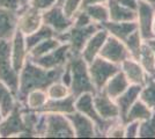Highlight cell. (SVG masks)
<instances>
[{
  "label": "cell",
  "mask_w": 155,
  "mask_h": 139,
  "mask_svg": "<svg viewBox=\"0 0 155 139\" xmlns=\"http://www.w3.org/2000/svg\"><path fill=\"white\" fill-rule=\"evenodd\" d=\"M61 71L63 67L56 70H46L28 58L26 64L19 72V89L16 94L18 100L22 102L27 94L34 89L45 91L52 82L59 80Z\"/></svg>",
  "instance_id": "cell-1"
},
{
  "label": "cell",
  "mask_w": 155,
  "mask_h": 139,
  "mask_svg": "<svg viewBox=\"0 0 155 139\" xmlns=\"http://www.w3.org/2000/svg\"><path fill=\"white\" fill-rule=\"evenodd\" d=\"M67 63L71 67L72 73V81L70 85L72 95L77 98L84 93L96 92L91 82L88 63L81 56H71Z\"/></svg>",
  "instance_id": "cell-2"
},
{
  "label": "cell",
  "mask_w": 155,
  "mask_h": 139,
  "mask_svg": "<svg viewBox=\"0 0 155 139\" xmlns=\"http://www.w3.org/2000/svg\"><path fill=\"white\" fill-rule=\"evenodd\" d=\"M102 26L97 23H91L88 26L78 27L72 25V27L65 33L58 35V40L61 43H66L70 46L71 56H80L87 41L91 38Z\"/></svg>",
  "instance_id": "cell-3"
},
{
  "label": "cell",
  "mask_w": 155,
  "mask_h": 139,
  "mask_svg": "<svg viewBox=\"0 0 155 139\" xmlns=\"http://www.w3.org/2000/svg\"><path fill=\"white\" fill-rule=\"evenodd\" d=\"M93 94L94 93H84V94L77 96L74 106H75V110L84 114L86 116H88L94 122L95 127H96V137L101 138V137H105L109 127L118 119H116V121H105V119L102 118L95 109L94 101H93Z\"/></svg>",
  "instance_id": "cell-4"
},
{
  "label": "cell",
  "mask_w": 155,
  "mask_h": 139,
  "mask_svg": "<svg viewBox=\"0 0 155 139\" xmlns=\"http://www.w3.org/2000/svg\"><path fill=\"white\" fill-rule=\"evenodd\" d=\"M0 81L5 82L15 94L19 89V73L11 58V40L0 41Z\"/></svg>",
  "instance_id": "cell-5"
},
{
  "label": "cell",
  "mask_w": 155,
  "mask_h": 139,
  "mask_svg": "<svg viewBox=\"0 0 155 139\" xmlns=\"http://www.w3.org/2000/svg\"><path fill=\"white\" fill-rule=\"evenodd\" d=\"M88 70L95 91L98 92L102 91L108 80L120 70V66L98 56L88 64Z\"/></svg>",
  "instance_id": "cell-6"
},
{
  "label": "cell",
  "mask_w": 155,
  "mask_h": 139,
  "mask_svg": "<svg viewBox=\"0 0 155 139\" xmlns=\"http://www.w3.org/2000/svg\"><path fill=\"white\" fill-rule=\"evenodd\" d=\"M43 138H75L68 117L63 114L45 113Z\"/></svg>",
  "instance_id": "cell-7"
},
{
  "label": "cell",
  "mask_w": 155,
  "mask_h": 139,
  "mask_svg": "<svg viewBox=\"0 0 155 139\" xmlns=\"http://www.w3.org/2000/svg\"><path fill=\"white\" fill-rule=\"evenodd\" d=\"M23 103L18 102L11 113L0 119V138H18L20 133L26 132L22 119Z\"/></svg>",
  "instance_id": "cell-8"
},
{
  "label": "cell",
  "mask_w": 155,
  "mask_h": 139,
  "mask_svg": "<svg viewBox=\"0 0 155 139\" xmlns=\"http://www.w3.org/2000/svg\"><path fill=\"white\" fill-rule=\"evenodd\" d=\"M42 19L43 23L50 27L57 36L68 30L73 25V19L68 18L64 13L61 6L57 4L50 7L49 9L42 12Z\"/></svg>",
  "instance_id": "cell-9"
},
{
  "label": "cell",
  "mask_w": 155,
  "mask_h": 139,
  "mask_svg": "<svg viewBox=\"0 0 155 139\" xmlns=\"http://www.w3.org/2000/svg\"><path fill=\"white\" fill-rule=\"evenodd\" d=\"M43 25L42 12L37 8L27 5L18 12V30L25 36L34 33Z\"/></svg>",
  "instance_id": "cell-10"
},
{
  "label": "cell",
  "mask_w": 155,
  "mask_h": 139,
  "mask_svg": "<svg viewBox=\"0 0 155 139\" xmlns=\"http://www.w3.org/2000/svg\"><path fill=\"white\" fill-rule=\"evenodd\" d=\"M71 57L70 52V46L66 43H61L58 48H56L54 50H52L51 52L46 53L42 57L30 59L36 63L39 66L44 67L46 70H56V68H61L64 67Z\"/></svg>",
  "instance_id": "cell-11"
},
{
  "label": "cell",
  "mask_w": 155,
  "mask_h": 139,
  "mask_svg": "<svg viewBox=\"0 0 155 139\" xmlns=\"http://www.w3.org/2000/svg\"><path fill=\"white\" fill-rule=\"evenodd\" d=\"M154 15L155 7L142 1V0H139L138 8H137L136 22L137 27H138V31L140 33V35L145 41L154 37V33H153Z\"/></svg>",
  "instance_id": "cell-12"
},
{
  "label": "cell",
  "mask_w": 155,
  "mask_h": 139,
  "mask_svg": "<svg viewBox=\"0 0 155 139\" xmlns=\"http://www.w3.org/2000/svg\"><path fill=\"white\" fill-rule=\"evenodd\" d=\"M100 57L120 66V64L124 60L130 58L131 56H130L129 50L126 49V45L124 44L123 41L109 35L107 41L104 42V45L101 52H100Z\"/></svg>",
  "instance_id": "cell-13"
},
{
  "label": "cell",
  "mask_w": 155,
  "mask_h": 139,
  "mask_svg": "<svg viewBox=\"0 0 155 139\" xmlns=\"http://www.w3.org/2000/svg\"><path fill=\"white\" fill-rule=\"evenodd\" d=\"M66 116L70 119L75 138H96L95 124L88 116L78 110Z\"/></svg>",
  "instance_id": "cell-14"
},
{
  "label": "cell",
  "mask_w": 155,
  "mask_h": 139,
  "mask_svg": "<svg viewBox=\"0 0 155 139\" xmlns=\"http://www.w3.org/2000/svg\"><path fill=\"white\" fill-rule=\"evenodd\" d=\"M93 101L98 115L105 121L119 119V109L116 101L108 96L103 91H98L93 94Z\"/></svg>",
  "instance_id": "cell-15"
},
{
  "label": "cell",
  "mask_w": 155,
  "mask_h": 139,
  "mask_svg": "<svg viewBox=\"0 0 155 139\" xmlns=\"http://www.w3.org/2000/svg\"><path fill=\"white\" fill-rule=\"evenodd\" d=\"M11 58L15 71L19 73L29 58V51L27 49L26 36L16 29L11 38Z\"/></svg>",
  "instance_id": "cell-16"
},
{
  "label": "cell",
  "mask_w": 155,
  "mask_h": 139,
  "mask_svg": "<svg viewBox=\"0 0 155 139\" xmlns=\"http://www.w3.org/2000/svg\"><path fill=\"white\" fill-rule=\"evenodd\" d=\"M108 36H109L108 31L104 29L103 27H101L96 33L87 41V43L84 44L80 56L89 64L91 61H93L96 57L100 56V52H101V50L104 45V42L107 41Z\"/></svg>",
  "instance_id": "cell-17"
},
{
  "label": "cell",
  "mask_w": 155,
  "mask_h": 139,
  "mask_svg": "<svg viewBox=\"0 0 155 139\" xmlns=\"http://www.w3.org/2000/svg\"><path fill=\"white\" fill-rule=\"evenodd\" d=\"M120 71L124 73L130 85H137V86H142L146 79H147V73L142 68L140 63L134 58H127L120 64Z\"/></svg>",
  "instance_id": "cell-18"
},
{
  "label": "cell",
  "mask_w": 155,
  "mask_h": 139,
  "mask_svg": "<svg viewBox=\"0 0 155 139\" xmlns=\"http://www.w3.org/2000/svg\"><path fill=\"white\" fill-rule=\"evenodd\" d=\"M18 29V12L0 6V41H9Z\"/></svg>",
  "instance_id": "cell-19"
},
{
  "label": "cell",
  "mask_w": 155,
  "mask_h": 139,
  "mask_svg": "<svg viewBox=\"0 0 155 139\" xmlns=\"http://www.w3.org/2000/svg\"><path fill=\"white\" fill-rule=\"evenodd\" d=\"M140 89H141V86L130 85L119 96H117L115 99L117 106H118V109H119V119L122 122H124V119L126 117V114L129 113L131 107L139 100Z\"/></svg>",
  "instance_id": "cell-20"
},
{
  "label": "cell",
  "mask_w": 155,
  "mask_h": 139,
  "mask_svg": "<svg viewBox=\"0 0 155 139\" xmlns=\"http://www.w3.org/2000/svg\"><path fill=\"white\" fill-rule=\"evenodd\" d=\"M75 98L73 95H68L63 99H48L46 103L42 108L41 113H52V114H68L75 111Z\"/></svg>",
  "instance_id": "cell-21"
},
{
  "label": "cell",
  "mask_w": 155,
  "mask_h": 139,
  "mask_svg": "<svg viewBox=\"0 0 155 139\" xmlns=\"http://www.w3.org/2000/svg\"><path fill=\"white\" fill-rule=\"evenodd\" d=\"M104 29L108 31L110 36H114L118 40L125 41L133 31L138 29L136 21H127V22H116V21H108L102 25Z\"/></svg>",
  "instance_id": "cell-22"
},
{
  "label": "cell",
  "mask_w": 155,
  "mask_h": 139,
  "mask_svg": "<svg viewBox=\"0 0 155 139\" xmlns=\"http://www.w3.org/2000/svg\"><path fill=\"white\" fill-rule=\"evenodd\" d=\"M107 6L109 9V21H116V22L136 21L137 11H132L124 7L117 0H108Z\"/></svg>",
  "instance_id": "cell-23"
},
{
  "label": "cell",
  "mask_w": 155,
  "mask_h": 139,
  "mask_svg": "<svg viewBox=\"0 0 155 139\" xmlns=\"http://www.w3.org/2000/svg\"><path fill=\"white\" fill-rule=\"evenodd\" d=\"M130 86V82L127 81L126 77L124 75V73L119 70L117 73H115L109 80L108 82L104 85L103 91L111 99H116L117 96H119L122 93Z\"/></svg>",
  "instance_id": "cell-24"
},
{
  "label": "cell",
  "mask_w": 155,
  "mask_h": 139,
  "mask_svg": "<svg viewBox=\"0 0 155 139\" xmlns=\"http://www.w3.org/2000/svg\"><path fill=\"white\" fill-rule=\"evenodd\" d=\"M19 102L16 94L7 86L5 82L0 81V113L6 116L16 107Z\"/></svg>",
  "instance_id": "cell-25"
},
{
  "label": "cell",
  "mask_w": 155,
  "mask_h": 139,
  "mask_svg": "<svg viewBox=\"0 0 155 139\" xmlns=\"http://www.w3.org/2000/svg\"><path fill=\"white\" fill-rule=\"evenodd\" d=\"M48 101V95L44 89H34L30 91L26 95V98L21 103H23L26 108L30 109V110H35L41 113L42 108Z\"/></svg>",
  "instance_id": "cell-26"
},
{
  "label": "cell",
  "mask_w": 155,
  "mask_h": 139,
  "mask_svg": "<svg viewBox=\"0 0 155 139\" xmlns=\"http://www.w3.org/2000/svg\"><path fill=\"white\" fill-rule=\"evenodd\" d=\"M86 13L88 14V16L91 18V20L94 23H97L100 26H102L103 23L109 21V9L107 4H96V5H89L84 8Z\"/></svg>",
  "instance_id": "cell-27"
},
{
  "label": "cell",
  "mask_w": 155,
  "mask_h": 139,
  "mask_svg": "<svg viewBox=\"0 0 155 139\" xmlns=\"http://www.w3.org/2000/svg\"><path fill=\"white\" fill-rule=\"evenodd\" d=\"M54 36H57L56 33L49 26H46V25L43 23L37 30H35L34 33L29 34V35L26 36V44L28 51L30 49H32L35 45H37L38 43L43 42L44 40H48L50 37H54Z\"/></svg>",
  "instance_id": "cell-28"
},
{
  "label": "cell",
  "mask_w": 155,
  "mask_h": 139,
  "mask_svg": "<svg viewBox=\"0 0 155 139\" xmlns=\"http://www.w3.org/2000/svg\"><path fill=\"white\" fill-rule=\"evenodd\" d=\"M139 99L152 109L155 110V75H148L146 82L141 86Z\"/></svg>",
  "instance_id": "cell-29"
},
{
  "label": "cell",
  "mask_w": 155,
  "mask_h": 139,
  "mask_svg": "<svg viewBox=\"0 0 155 139\" xmlns=\"http://www.w3.org/2000/svg\"><path fill=\"white\" fill-rule=\"evenodd\" d=\"M137 60L140 63L147 75H155V55L146 41L142 45L141 51Z\"/></svg>",
  "instance_id": "cell-30"
},
{
  "label": "cell",
  "mask_w": 155,
  "mask_h": 139,
  "mask_svg": "<svg viewBox=\"0 0 155 139\" xmlns=\"http://www.w3.org/2000/svg\"><path fill=\"white\" fill-rule=\"evenodd\" d=\"M152 113H153V110L149 109L148 107L146 106L141 100L139 99L133 106L131 107V109L129 110V113L126 114V117H125L123 123L131 122V121L142 122V121H145V119L149 118L150 115H152Z\"/></svg>",
  "instance_id": "cell-31"
},
{
  "label": "cell",
  "mask_w": 155,
  "mask_h": 139,
  "mask_svg": "<svg viewBox=\"0 0 155 139\" xmlns=\"http://www.w3.org/2000/svg\"><path fill=\"white\" fill-rule=\"evenodd\" d=\"M61 44V42L58 40L57 36L54 37H50L48 40H44L43 42L38 43L37 45H35L32 49L29 50V58L35 59V58H38L42 57L46 53L51 52L52 50H54L56 48H58Z\"/></svg>",
  "instance_id": "cell-32"
},
{
  "label": "cell",
  "mask_w": 155,
  "mask_h": 139,
  "mask_svg": "<svg viewBox=\"0 0 155 139\" xmlns=\"http://www.w3.org/2000/svg\"><path fill=\"white\" fill-rule=\"evenodd\" d=\"M143 43H145V40L142 38V36L138 31V29L136 31H133L126 40L124 41V44L126 45V49L129 50L131 58H134V59H138Z\"/></svg>",
  "instance_id": "cell-33"
},
{
  "label": "cell",
  "mask_w": 155,
  "mask_h": 139,
  "mask_svg": "<svg viewBox=\"0 0 155 139\" xmlns=\"http://www.w3.org/2000/svg\"><path fill=\"white\" fill-rule=\"evenodd\" d=\"M39 116H41V113L35 111V110H30V109L26 108L23 104L22 119H23V124L26 127V132L30 133L34 138H36V127H37Z\"/></svg>",
  "instance_id": "cell-34"
},
{
  "label": "cell",
  "mask_w": 155,
  "mask_h": 139,
  "mask_svg": "<svg viewBox=\"0 0 155 139\" xmlns=\"http://www.w3.org/2000/svg\"><path fill=\"white\" fill-rule=\"evenodd\" d=\"M48 99H63L68 95H71V89L70 87L63 84L60 80H57L52 82L50 86L45 89Z\"/></svg>",
  "instance_id": "cell-35"
},
{
  "label": "cell",
  "mask_w": 155,
  "mask_h": 139,
  "mask_svg": "<svg viewBox=\"0 0 155 139\" xmlns=\"http://www.w3.org/2000/svg\"><path fill=\"white\" fill-rule=\"evenodd\" d=\"M138 138H155V110L149 118L140 122Z\"/></svg>",
  "instance_id": "cell-36"
},
{
  "label": "cell",
  "mask_w": 155,
  "mask_h": 139,
  "mask_svg": "<svg viewBox=\"0 0 155 139\" xmlns=\"http://www.w3.org/2000/svg\"><path fill=\"white\" fill-rule=\"evenodd\" d=\"M81 7H82V0H65L64 4L61 5L64 13L71 19H73V16L81 9Z\"/></svg>",
  "instance_id": "cell-37"
},
{
  "label": "cell",
  "mask_w": 155,
  "mask_h": 139,
  "mask_svg": "<svg viewBox=\"0 0 155 139\" xmlns=\"http://www.w3.org/2000/svg\"><path fill=\"white\" fill-rule=\"evenodd\" d=\"M140 122L131 121L124 123V138H138Z\"/></svg>",
  "instance_id": "cell-38"
},
{
  "label": "cell",
  "mask_w": 155,
  "mask_h": 139,
  "mask_svg": "<svg viewBox=\"0 0 155 139\" xmlns=\"http://www.w3.org/2000/svg\"><path fill=\"white\" fill-rule=\"evenodd\" d=\"M108 138H124V123L118 119L109 127L108 132L105 134Z\"/></svg>",
  "instance_id": "cell-39"
},
{
  "label": "cell",
  "mask_w": 155,
  "mask_h": 139,
  "mask_svg": "<svg viewBox=\"0 0 155 139\" xmlns=\"http://www.w3.org/2000/svg\"><path fill=\"white\" fill-rule=\"evenodd\" d=\"M91 23H94L88 16V14L84 12V9H80L74 16H73V25L78 27H84L88 26Z\"/></svg>",
  "instance_id": "cell-40"
},
{
  "label": "cell",
  "mask_w": 155,
  "mask_h": 139,
  "mask_svg": "<svg viewBox=\"0 0 155 139\" xmlns=\"http://www.w3.org/2000/svg\"><path fill=\"white\" fill-rule=\"evenodd\" d=\"M57 4V0H30L29 5L35 8H37L41 12H44L46 9H49L50 7Z\"/></svg>",
  "instance_id": "cell-41"
},
{
  "label": "cell",
  "mask_w": 155,
  "mask_h": 139,
  "mask_svg": "<svg viewBox=\"0 0 155 139\" xmlns=\"http://www.w3.org/2000/svg\"><path fill=\"white\" fill-rule=\"evenodd\" d=\"M59 80H60L63 84H65L66 86L70 87V85H71L72 73H71V67H70V65H68V63L63 67V71H61V73H60V78H59Z\"/></svg>",
  "instance_id": "cell-42"
},
{
  "label": "cell",
  "mask_w": 155,
  "mask_h": 139,
  "mask_svg": "<svg viewBox=\"0 0 155 139\" xmlns=\"http://www.w3.org/2000/svg\"><path fill=\"white\" fill-rule=\"evenodd\" d=\"M0 6L19 12L21 8V2L20 0H0Z\"/></svg>",
  "instance_id": "cell-43"
},
{
  "label": "cell",
  "mask_w": 155,
  "mask_h": 139,
  "mask_svg": "<svg viewBox=\"0 0 155 139\" xmlns=\"http://www.w3.org/2000/svg\"><path fill=\"white\" fill-rule=\"evenodd\" d=\"M120 5H123L124 7L132 9V11H137L138 8V4H139V0H117Z\"/></svg>",
  "instance_id": "cell-44"
},
{
  "label": "cell",
  "mask_w": 155,
  "mask_h": 139,
  "mask_svg": "<svg viewBox=\"0 0 155 139\" xmlns=\"http://www.w3.org/2000/svg\"><path fill=\"white\" fill-rule=\"evenodd\" d=\"M108 0H82V7L84 8L86 6H89V5H96V4H107Z\"/></svg>",
  "instance_id": "cell-45"
},
{
  "label": "cell",
  "mask_w": 155,
  "mask_h": 139,
  "mask_svg": "<svg viewBox=\"0 0 155 139\" xmlns=\"http://www.w3.org/2000/svg\"><path fill=\"white\" fill-rule=\"evenodd\" d=\"M146 42H147V44L150 46V49L153 50V52H154V55H155V36L152 37V38H149V40H147Z\"/></svg>",
  "instance_id": "cell-46"
},
{
  "label": "cell",
  "mask_w": 155,
  "mask_h": 139,
  "mask_svg": "<svg viewBox=\"0 0 155 139\" xmlns=\"http://www.w3.org/2000/svg\"><path fill=\"white\" fill-rule=\"evenodd\" d=\"M29 1H30V0H20V2H21V8L27 6V5H29ZM21 8H20V9H21Z\"/></svg>",
  "instance_id": "cell-47"
},
{
  "label": "cell",
  "mask_w": 155,
  "mask_h": 139,
  "mask_svg": "<svg viewBox=\"0 0 155 139\" xmlns=\"http://www.w3.org/2000/svg\"><path fill=\"white\" fill-rule=\"evenodd\" d=\"M142 1H145V2H147V4L152 5L153 7H155V0H142Z\"/></svg>",
  "instance_id": "cell-48"
},
{
  "label": "cell",
  "mask_w": 155,
  "mask_h": 139,
  "mask_svg": "<svg viewBox=\"0 0 155 139\" xmlns=\"http://www.w3.org/2000/svg\"><path fill=\"white\" fill-rule=\"evenodd\" d=\"M65 0H57V5H59V6H61L63 4H64Z\"/></svg>",
  "instance_id": "cell-49"
},
{
  "label": "cell",
  "mask_w": 155,
  "mask_h": 139,
  "mask_svg": "<svg viewBox=\"0 0 155 139\" xmlns=\"http://www.w3.org/2000/svg\"><path fill=\"white\" fill-rule=\"evenodd\" d=\"M153 33H154V36H155V15H154V21H153Z\"/></svg>",
  "instance_id": "cell-50"
},
{
  "label": "cell",
  "mask_w": 155,
  "mask_h": 139,
  "mask_svg": "<svg viewBox=\"0 0 155 139\" xmlns=\"http://www.w3.org/2000/svg\"><path fill=\"white\" fill-rule=\"evenodd\" d=\"M2 118V115H1V113H0V119Z\"/></svg>",
  "instance_id": "cell-51"
}]
</instances>
